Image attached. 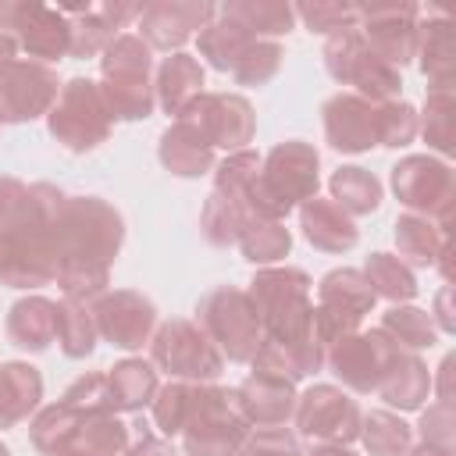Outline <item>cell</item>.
<instances>
[{
  "mask_svg": "<svg viewBox=\"0 0 456 456\" xmlns=\"http://www.w3.org/2000/svg\"><path fill=\"white\" fill-rule=\"evenodd\" d=\"M321 189V153L303 139L278 142L260 157V171L242 192V207L260 221H285L299 203L314 200Z\"/></svg>",
  "mask_w": 456,
  "mask_h": 456,
  "instance_id": "4",
  "label": "cell"
},
{
  "mask_svg": "<svg viewBox=\"0 0 456 456\" xmlns=\"http://www.w3.org/2000/svg\"><path fill=\"white\" fill-rule=\"evenodd\" d=\"M110 110L100 93V82L93 78H68L46 114V132L71 153H89L110 135Z\"/></svg>",
  "mask_w": 456,
  "mask_h": 456,
  "instance_id": "8",
  "label": "cell"
},
{
  "mask_svg": "<svg viewBox=\"0 0 456 456\" xmlns=\"http://www.w3.org/2000/svg\"><path fill=\"white\" fill-rule=\"evenodd\" d=\"M82 417H86V410L68 406L64 399H57V403L43 406V410L32 417L28 438H32V445H36L43 456H57V452L71 442V435H75V428L82 424Z\"/></svg>",
  "mask_w": 456,
  "mask_h": 456,
  "instance_id": "41",
  "label": "cell"
},
{
  "mask_svg": "<svg viewBox=\"0 0 456 456\" xmlns=\"http://www.w3.org/2000/svg\"><path fill=\"white\" fill-rule=\"evenodd\" d=\"M7 342L21 353H46L57 342V303L46 296H21L7 310Z\"/></svg>",
  "mask_w": 456,
  "mask_h": 456,
  "instance_id": "29",
  "label": "cell"
},
{
  "mask_svg": "<svg viewBox=\"0 0 456 456\" xmlns=\"http://www.w3.org/2000/svg\"><path fill=\"white\" fill-rule=\"evenodd\" d=\"M281 61H285V50H281L278 39H253V43L246 46V53L235 61L232 78H235L239 86H267V82L278 75Z\"/></svg>",
  "mask_w": 456,
  "mask_h": 456,
  "instance_id": "46",
  "label": "cell"
},
{
  "mask_svg": "<svg viewBox=\"0 0 456 456\" xmlns=\"http://www.w3.org/2000/svg\"><path fill=\"white\" fill-rule=\"evenodd\" d=\"M11 0H0V28H11Z\"/></svg>",
  "mask_w": 456,
  "mask_h": 456,
  "instance_id": "59",
  "label": "cell"
},
{
  "mask_svg": "<svg viewBox=\"0 0 456 456\" xmlns=\"http://www.w3.org/2000/svg\"><path fill=\"white\" fill-rule=\"evenodd\" d=\"M96 321L89 303L61 299L57 303V346L68 360H86L96 349Z\"/></svg>",
  "mask_w": 456,
  "mask_h": 456,
  "instance_id": "40",
  "label": "cell"
},
{
  "mask_svg": "<svg viewBox=\"0 0 456 456\" xmlns=\"http://www.w3.org/2000/svg\"><path fill=\"white\" fill-rule=\"evenodd\" d=\"M61 399H64L68 406H78V410H86V413H93V410H110V413H114L110 385H107V374H100V370L75 378V381L64 388V395H61Z\"/></svg>",
  "mask_w": 456,
  "mask_h": 456,
  "instance_id": "50",
  "label": "cell"
},
{
  "mask_svg": "<svg viewBox=\"0 0 456 456\" xmlns=\"http://www.w3.org/2000/svg\"><path fill=\"white\" fill-rule=\"evenodd\" d=\"M246 221H249V214H246V207L239 200L221 196V192L210 189V196L203 200V210H200V232H203V239L210 246H217V249L235 246L239 232L246 228Z\"/></svg>",
  "mask_w": 456,
  "mask_h": 456,
  "instance_id": "43",
  "label": "cell"
},
{
  "mask_svg": "<svg viewBox=\"0 0 456 456\" xmlns=\"http://www.w3.org/2000/svg\"><path fill=\"white\" fill-rule=\"evenodd\" d=\"M378 296L370 292L363 271L356 267H335L317 281V306H314V328L324 342V349L349 335L360 331V321L374 310Z\"/></svg>",
  "mask_w": 456,
  "mask_h": 456,
  "instance_id": "12",
  "label": "cell"
},
{
  "mask_svg": "<svg viewBox=\"0 0 456 456\" xmlns=\"http://www.w3.org/2000/svg\"><path fill=\"white\" fill-rule=\"evenodd\" d=\"M139 428H142V431H139V438L125 449V456H178L175 445H171V438L157 435V431L146 428V424H139Z\"/></svg>",
  "mask_w": 456,
  "mask_h": 456,
  "instance_id": "53",
  "label": "cell"
},
{
  "mask_svg": "<svg viewBox=\"0 0 456 456\" xmlns=\"http://www.w3.org/2000/svg\"><path fill=\"white\" fill-rule=\"evenodd\" d=\"M260 171V153L253 150H239V153H224L221 164H214V192L232 196L242 203L246 185L253 182V175Z\"/></svg>",
  "mask_w": 456,
  "mask_h": 456,
  "instance_id": "49",
  "label": "cell"
},
{
  "mask_svg": "<svg viewBox=\"0 0 456 456\" xmlns=\"http://www.w3.org/2000/svg\"><path fill=\"white\" fill-rule=\"evenodd\" d=\"M239 410L249 420V428H278L285 420H292L296 413V381L271 374V370H253L239 388H235Z\"/></svg>",
  "mask_w": 456,
  "mask_h": 456,
  "instance_id": "23",
  "label": "cell"
},
{
  "mask_svg": "<svg viewBox=\"0 0 456 456\" xmlns=\"http://www.w3.org/2000/svg\"><path fill=\"white\" fill-rule=\"evenodd\" d=\"M417 64L428 78V89H452L456 78V50H452V21L442 11H424L417 21Z\"/></svg>",
  "mask_w": 456,
  "mask_h": 456,
  "instance_id": "24",
  "label": "cell"
},
{
  "mask_svg": "<svg viewBox=\"0 0 456 456\" xmlns=\"http://www.w3.org/2000/svg\"><path fill=\"white\" fill-rule=\"evenodd\" d=\"M0 128H4V125H0Z\"/></svg>",
  "mask_w": 456,
  "mask_h": 456,
  "instance_id": "63",
  "label": "cell"
},
{
  "mask_svg": "<svg viewBox=\"0 0 456 456\" xmlns=\"http://www.w3.org/2000/svg\"><path fill=\"white\" fill-rule=\"evenodd\" d=\"M107 385H110L114 413H139L142 406H150V399L160 388L157 367L142 356H125L121 363H114L107 370Z\"/></svg>",
  "mask_w": 456,
  "mask_h": 456,
  "instance_id": "31",
  "label": "cell"
},
{
  "mask_svg": "<svg viewBox=\"0 0 456 456\" xmlns=\"http://www.w3.org/2000/svg\"><path fill=\"white\" fill-rule=\"evenodd\" d=\"M100 93L114 121H146L153 114V50L135 32H118L100 53Z\"/></svg>",
  "mask_w": 456,
  "mask_h": 456,
  "instance_id": "5",
  "label": "cell"
},
{
  "mask_svg": "<svg viewBox=\"0 0 456 456\" xmlns=\"http://www.w3.org/2000/svg\"><path fill=\"white\" fill-rule=\"evenodd\" d=\"M242 249V260H249L253 267H271L278 264L281 256H289L292 249V232L285 228V221H260V217H249L246 228L239 232V242Z\"/></svg>",
  "mask_w": 456,
  "mask_h": 456,
  "instance_id": "37",
  "label": "cell"
},
{
  "mask_svg": "<svg viewBox=\"0 0 456 456\" xmlns=\"http://www.w3.org/2000/svg\"><path fill=\"white\" fill-rule=\"evenodd\" d=\"M256 36H249L239 21L224 18L221 11L214 14V21L207 28L196 32V46H200V57L214 68V71H232L235 61L246 53V46L253 43Z\"/></svg>",
  "mask_w": 456,
  "mask_h": 456,
  "instance_id": "35",
  "label": "cell"
},
{
  "mask_svg": "<svg viewBox=\"0 0 456 456\" xmlns=\"http://www.w3.org/2000/svg\"><path fill=\"white\" fill-rule=\"evenodd\" d=\"M14 57H18V39H14L11 28H0V68L7 61H14Z\"/></svg>",
  "mask_w": 456,
  "mask_h": 456,
  "instance_id": "56",
  "label": "cell"
},
{
  "mask_svg": "<svg viewBox=\"0 0 456 456\" xmlns=\"http://www.w3.org/2000/svg\"><path fill=\"white\" fill-rule=\"evenodd\" d=\"M417 139V110L406 100L378 103V146L403 150Z\"/></svg>",
  "mask_w": 456,
  "mask_h": 456,
  "instance_id": "48",
  "label": "cell"
},
{
  "mask_svg": "<svg viewBox=\"0 0 456 456\" xmlns=\"http://www.w3.org/2000/svg\"><path fill=\"white\" fill-rule=\"evenodd\" d=\"M360 271H363L370 292H374L378 299H388L392 306H395V303H410V299L417 296V278H413V271H410L399 256H392V253H381V249L370 253Z\"/></svg>",
  "mask_w": 456,
  "mask_h": 456,
  "instance_id": "38",
  "label": "cell"
},
{
  "mask_svg": "<svg viewBox=\"0 0 456 456\" xmlns=\"http://www.w3.org/2000/svg\"><path fill=\"white\" fill-rule=\"evenodd\" d=\"M57 456H68V452H57Z\"/></svg>",
  "mask_w": 456,
  "mask_h": 456,
  "instance_id": "62",
  "label": "cell"
},
{
  "mask_svg": "<svg viewBox=\"0 0 456 456\" xmlns=\"http://www.w3.org/2000/svg\"><path fill=\"white\" fill-rule=\"evenodd\" d=\"M399 342H392L381 328L370 331H349L342 338H335L324 353V367L353 392L370 395L388 367V360L395 356Z\"/></svg>",
  "mask_w": 456,
  "mask_h": 456,
  "instance_id": "14",
  "label": "cell"
},
{
  "mask_svg": "<svg viewBox=\"0 0 456 456\" xmlns=\"http://www.w3.org/2000/svg\"><path fill=\"white\" fill-rule=\"evenodd\" d=\"M157 157L160 164L178 175V178H200L214 171V146L203 139V132L189 118H175L160 139H157Z\"/></svg>",
  "mask_w": 456,
  "mask_h": 456,
  "instance_id": "25",
  "label": "cell"
},
{
  "mask_svg": "<svg viewBox=\"0 0 456 456\" xmlns=\"http://www.w3.org/2000/svg\"><path fill=\"white\" fill-rule=\"evenodd\" d=\"M452 367H456V356L449 353L438 367V385H431L438 392V403H445V406H452Z\"/></svg>",
  "mask_w": 456,
  "mask_h": 456,
  "instance_id": "55",
  "label": "cell"
},
{
  "mask_svg": "<svg viewBox=\"0 0 456 456\" xmlns=\"http://www.w3.org/2000/svg\"><path fill=\"white\" fill-rule=\"evenodd\" d=\"M328 192V200H335L349 217H363L381 207V182L360 164H342L338 171H331Z\"/></svg>",
  "mask_w": 456,
  "mask_h": 456,
  "instance_id": "36",
  "label": "cell"
},
{
  "mask_svg": "<svg viewBox=\"0 0 456 456\" xmlns=\"http://www.w3.org/2000/svg\"><path fill=\"white\" fill-rule=\"evenodd\" d=\"M435 328L438 331H456V317H452V285H445L438 296H435Z\"/></svg>",
  "mask_w": 456,
  "mask_h": 456,
  "instance_id": "54",
  "label": "cell"
},
{
  "mask_svg": "<svg viewBox=\"0 0 456 456\" xmlns=\"http://www.w3.org/2000/svg\"><path fill=\"white\" fill-rule=\"evenodd\" d=\"M249 431L253 428L239 410L235 388L203 381L192 392V406L178 435L185 456H235Z\"/></svg>",
  "mask_w": 456,
  "mask_h": 456,
  "instance_id": "6",
  "label": "cell"
},
{
  "mask_svg": "<svg viewBox=\"0 0 456 456\" xmlns=\"http://www.w3.org/2000/svg\"><path fill=\"white\" fill-rule=\"evenodd\" d=\"M192 392L196 381H167L157 388V395L150 399V417H153V431L164 438H175L189 417L192 406Z\"/></svg>",
  "mask_w": 456,
  "mask_h": 456,
  "instance_id": "44",
  "label": "cell"
},
{
  "mask_svg": "<svg viewBox=\"0 0 456 456\" xmlns=\"http://www.w3.org/2000/svg\"><path fill=\"white\" fill-rule=\"evenodd\" d=\"M296 18L321 36H335L342 28L360 25V7L356 4H338V0H314V4H296Z\"/></svg>",
  "mask_w": 456,
  "mask_h": 456,
  "instance_id": "47",
  "label": "cell"
},
{
  "mask_svg": "<svg viewBox=\"0 0 456 456\" xmlns=\"http://www.w3.org/2000/svg\"><path fill=\"white\" fill-rule=\"evenodd\" d=\"M217 11L256 39H278L296 25V11L285 0H228Z\"/></svg>",
  "mask_w": 456,
  "mask_h": 456,
  "instance_id": "34",
  "label": "cell"
},
{
  "mask_svg": "<svg viewBox=\"0 0 456 456\" xmlns=\"http://www.w3.org/2000/svg\"><path fill=\"white\" fill-rule=\"evenodd\" d=\"M217 7L203 0H153L139 11V39L150 50H175L185 46L200 28L214 21Z\"/></svg>",
  "mask_w": 456,
  "mask_h": 456,
  "instance_id": "19",
  "label": "cell"
},
{
  "mask_svg": "<svg viewBox=\"0 0 456 456\" xmlns=\"http://www.w3.org/2000/svg\"><path fill=\"white\" fill-rule=\"evenodd\" d=\"M299 228H303L306 242L321 253H346L360 242L356 221L335 200H324V196L299 203Z\"/></svg>",
  "mask_w": 456,
  "mask_h": 456,
  "instance_id": "28",
  "label": "cell"
},
{
  "mask_svg": "<svg viewBox=\"0 0 456 456\" xmlns=\"http://www.w3.org/2000/svg\"><path fill=\"white\" fill-rule=\"evenodd\" d=\"M321 57H324V71L338 86H353L349 93H356L370 103H392L403 93V75L370 50V43L363 39L360 28H342V32L328 36Z\"/></svg>",
  "mask_w": 456,
  "mask_h": 456,
  "instance_id": "7",
  "label": "cell"
},
{
  "mask_svg": "<svg viewBox=\"0 0 456 456\" xmlns=\"http://www.w3.org/2000/svg\"><path fill=\"white\" fill-rule=\"evenodd\" d=\"M303 456H356L349 445H314L310 452H303Z\"/></svg>",
  "mask_w": 456,
  "mask_h": 456,
  "instance_id": "57",
  "label": "cell"
},
{
  "mask_svg": "<svg viewBox=\"0 0 456 456\" xmlns=\"http://www.w3.org/2000/svg\"><path fill=\"white\" fill-rule=\"evenodd\" d=\"M449 242V232L442 224H435L431 217L420 214H403L395 217V246H399V260L413 271V267H435L442 246Z\"/></svg>",
  "mask_w": 456,
  "mask_h": 456,
  "instance_id": "33",
  "label": "cell"
},
{
  "mask_svg": "<svg viewBox=\"0 0 456 456\" xmlns=\"http://www.w3.org/2000/svg\"><path fill=\"white\" fill-rule=\"evenodd\" d=\"M125 242V217L100 196H64L57 214V285L64 299L93 303L110 285Z\"/></svg>",
  "mask_w": 456,
  "mask_h": 456,
  "instance_id": "3",
  "label": "cell"
},
{
  "mask_svg": "<svg viewBox=\"0 0 456 456\" xmlns=\"http://www.w3.org/2000/svg\"><path fill=\"white\" fill-rule=\"evenodd\" d=\"M420 442L428 445H438V449H456V410L445 406V403H431L424 413H420Z\"/></svg>",
  "mask_w": 456,
  "mask_h": 456,
  "instance_id": "52",
  "label": "cell"
},
{
  "mask_svg": "<svg viewBox=\"0 0 456 456\" xmlns=\"http://www.w3.org/2000/svg\"><path fill=\"white\" fill-rule=\"evenodd\" d=\"M43 399V374L25 360L0 363V431L28 420Z\"/></svg>",
  "mask_w": 456,
  "mask_h": 456,
  "instance_id": "30",
  "label": "cell"
},
{
  "mask_svg": "<svg viewBox=\"0 0 456 456\" xmlns=\"http://www.w3.org/2000/svg\"><path fill=\"white\" fill-rule=\"evenodd\" d=\"M196 324L232 363H249L260 346V317L246 289L221 285L196 303Z\"/></svg>",
  "mask_w": 456,
  "mask_h": 456,
  "instance_id": "9",
  "label": "cell"
},
{
  "mask_svg": "<svg viewBox=\"0 0 456 456\" xmlns=\"http://www.w3.org/2000/svg\"><path fill=\"white\" fill-rule=\"evenodd\" d=\"M182 118H189L203 132V139L224 153L249 150V142L256 135L253 103L239 93H203Z\"/></svg>",
  "mask_w": 456,
  "mask_h": 456,
  "instance_id": "17",
  "label": "cell"
},
{
  "mask_svg": "<svg viewBox=\"0 0 456 456\" xmlns=\"http://www.w3.org/2000/svg\"><path fill=\"white\" fill-rule=\"evenodd\" d=\"M417 132L435 153H452V89H428L424 114H417Z\"/></svg>",
  "mask_w": 456,
  "mask_h": 456,
  "instance_id": "45",
  "label": "cell"
},
{
  "mask_svg": "<svg viewBox=\"0 0 456 456\" xmlns=\"http://www.w3.org/2000/svg\"><path fill=\"white\" fill-rule=\"evenodd\" d=\"M242 449L249 456H303L296 431H289L285 424H278V428H253L246 435Z\"/></svg>",
  "mask_w": 456,
  "mask_h": 456,
  "instance_id": "51",
  "label": "cell"
},
{
  "mask_svg": "<svg viewBox=\"0 0 456 456\" xmlns=\"http://www.w3.org/2000/svg\"><path fill=\"white\" fill-rule=\"evenodd\" d=\"M417 21H420L417 4H374V7H360L356 28L370 43V50L399 71L417 57Z\"/></svg>",
  "mask_w": 456,
  "mask_h": 456,
  "instance_id": "18",
  "label": "cell"
},
{
  "mask_svg": "<svg viewBox=\"0 0 456 456\" xmlns=\"http://www.w3.org/2000/svg\"><path fill=\"white\" fill-rule=\"evenodd\" d=\"M324 139L338 153H367L378 146V103L356 96V93H335L321 107Z\"/></svg>",
  "mask_w": 456,
  "mask_h": 456,
  "instance_id": "21",
  "label": "cell"
},
{
  "mask_svg": "<svg viewBox=\"0 0 456 456\" xmlns=\"http://www.w3.org/2000/svg\"><path fill=\"white\" fill-rule=\"evenodd\" d=\"M61 93L57 71L39 61L14 57L0 68V125H25L50 114Z\"/></svg>",
  "mask_w": 456,
  "mask_h": 456,
  "instance_id": "15",
  "label": "cell"
},
{
  "mask_svg": "<svg viewBox=\"0 0 456 456\" xmlns=\"http://www.w3.org/2000/svg\"><path fill=\"white\" fill-rule=\"evenodd\" d=\"M64 192L0 175V285L39 289L57 278V214Z\"/></svg>",
  "mask_w": 456,
  "mask_h": 456,
  "instance_id": "2",
  "label": "cell"
},
{
  "mask_svg": "<svg viewBox=\"0 0 456 456\" xmlns=\"http://www.w3.org/2000/svg\"><path fill=\"white\" fill-rule=\"evenodd\" d=\"M378 328H381L392 342H399L403 349H413V353L431 349V346L438 342V328H435L431 314L420 310V306H410V303H395V306H388V310L381 314Z\"/></svg>",
  "mask_w": 456,
  "mask_h": 456,
  "instance_id": "39",
  "label": "cell"
},
{
  "mask_svg": "<svg viewBox=\"0 0 456 456\" xmlns=\"http://www.w3.org/2000/svg\"><path fill=\"white\" fill-rule=\"evenodd\" d=\"M235 456H249V452H246V449H239V452H235Z\"/></svg>",
  "mask_w": 456,
  "mask_h": 456,
  "instance_id": "61",
  "label": "cell"
},
{
  "mask_svg": "<svg viewBox=\"0 0 456 456\" xmlns=\"http://www.w3.org/2000/svg\"><path fill=\"white\" fill-rule=\"evenodd\" d=\"M89 306L96 335L118 349H142L157 331V306L135 289H107Z\"/></svg>",
  "mask_w": 456,
  "mask_h": 456,
  "instance_id": "16",
  "label": "cell"
},
{
  "mask_svg": "<svg viewBox=\"0 0 456 456\" xmlns=\"http://www.w3.org/2000/svg\"><path fill=\"white\" fill-rule=\"evenodd\" d=\"M150 363L171 381H214L224 370V356L207 338V331L189 317H171L157 324L150 338Z\"/></svg>",
  "mask_w": 456,
  "mask_h": 456,
  "instance_id": "10",
  "label": "cell"
},
{
  "mask_svg": "<svg viewBox=\"0 0 456 456\" xmlns=\"http://www.w3.org/2000/svg\"><path fill=\"white\" fill-rule=\"evenodd\" d=\"M431 370L428 363L420 360V353L413 349H395V356L388 360L381 381H378V399H385L388 406H395L399 413H410V410H420L424 399L431 395Z\"/></svg>",
  "mask_w": 456,
  "mask_h": 456,
  "instance_id": "26",
  "label": "cell"
},
{
  "mask_svg": "<svg viewBox=\"0 0 456 456\" xmlns=\"http://www.w3.org/2000/svg\"><path fill=\"white\" fill-rule=\"evenodd\" d=\"M11 32L18 46L28 53V61L53 64L71 53V21L61 7L39 4V0H21L11 7Z\"/></svg>",
  "mask_w": 456,
  "mask_h": 456,
  "instance_id": "20",
  "label": "cell"
},
{
  "mask_svg": "<svg viewBox=\"0 0 456 456\" xmlns=\"http://www.w3.org/2000/svg\"><path fill=\"white\" fill-rule=\"evenodd\" d=\"M360 406L338 385H310L296 399V431L317 445H349L360 438Z\"/></svg>",
  "mask_w": 456,
  "mask_h": 456,
  "instance_id": "13",
  "label": "cell"
},
{
  "mask_svg": "<svg viewBox=\"0 0 456 456\" xmlns=\"http://www.w3.org/2000/svg\"><path fill=\"white\" fill-rule=\"evenodd\" d=\"M360 442L370 456H406L413 445V428L392 410H370L360 417Z\"/></svg>",
  "mask_w": 456,
  "mask_h": 456,
  "instance_id": "42",
  "label": "cell"
},
{
  "mask_svg": "<svg viewBox=\"0 0 456 456\" xmlns=\"http://www.w3.org/2000/svg\"><path fill=\"white\" fill-rule=\"evenodd\" d=\"M203 64L192 53H171L160 61L157 75H153V96L160 103V110L175 121L182 118L200 96H203Z\"/></svg>",
  "mask_w": 456,
  "mask_h": 456,
  "instance_id": "27",
  "label": "cell"
},
{
  "mask_svg": "<svg viewBox=\"0 0 456 456\" xmlns=\"http://www.w3.org/2000/svg\"><path fill=\"white\" fill-rule=\"evenodd\" d=\"M0 456H11V449H7V445H4V442H0Z\"/></svg>",
  "mask_w": 456,
  "mask_h": 456,
  "instance_id": "60",
  "label": "cell"
},
{
  "mask_svg": "<svg viewBox=\"0 0 456 456\" xmlns=\"http://www.w3.org/2000/svg\"><path fill=\"white\" fill-rule=\"evenodd\" d=\"M406 456H452L449 449H438V445H428V442H417L406 449Z\"/></svg>",
  "mask_w": 456,
  "mask_h": 456,
  "instance_id": "58",
  "label": "cell"
},
{
  "mask_svg": "<svg viewBox=\"0 0 456 456\" xmlns=\"http://www.w3.org/2000/svg\"><path fill=\"white\" fill-rule=\"evenodd\" d=\"M310 274L303 267H260L249 281V299L260 317V346L253 370H271L303 381L324 367V342L314 328Z\"/></svg>",
  "mask_w": 456,
  "mask_h": 456,
  "instance_id": "1",
  "label": "cell"
},
{
  "mask_svg": "<svg viewBox=\"0 0 456 456\" xmlns=\"http://www.w3.org/2000/svg\"><path fill=\"white\" fill-rule=\"evenodd\" d=\"M61 11L71 21V57L86 61V57L103 53L118 39V28H125L132 18H139L142 4L103 0V4H64Z\"/></svg>",
  "mask_w": 456,
  "mask_h": 456,
  "instance_id": "22",
  "label": "cell"
},
{
  "mask_svg": "<svg viewBox=\"0 0 456 456\" xmlns=\"http://www.w3.org/2000/svg\"><path fill=\"white\" fill-rule=\"evenodd\" d=\"M128 449V424L118 420L110 410H93L75 428L71 442L61 449L68 456H125Z\"/></svg>",
  "mask_w": 456,
  "mask_h": 456,
  "instance_id": "32",
  "label": "cell"
},
{
  "mask_svg": "<svg viewBox=\"0 0 456 456\" xmlns=\"http://www.w3.org/2000/svg\"><path fill=\"white\" fill-rule=\"evenodd\" d=\"M392 192L406 207V214L431 217L445 232L452 228V203H456V178L452 167L431 153H410L392 167Z\"/></svg>",
  "mask_w": 456,
  "mask_h": 456,
  "instance_id": "11",
  "label": "cell"
}]
</instances>
